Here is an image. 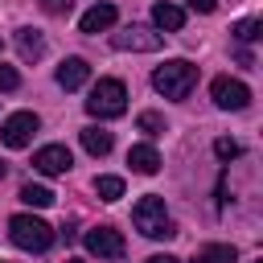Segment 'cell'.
Here are the masks:
<instances>
[{
  "mask_svg": "<svg viewBox=\"0 0 263 263\" xmlns=\"http://www.w3.org/2000/svg\"><path fill=\"white\" fill-rule=\"evenodd\" d=\"M86 111L95 119H119L127 111V86L119 78H99L90 86V99H86Z\"/></svg>",
  "mask_w": 263,
  "mask_h": 263,
  "instance_id": "1",
  "label": "cell"
},
{
  "mask_svg": "<svg viewBox=\"0 0 263 263\" xmlns=\"http://www.w3.org/2000/svg\"><path fill=\"white\" fill-rule=\"evenodd\" d=\"M193 82H197V66H189L185 58H173V62L156 66V74H152V86L164 99H185L193 90Z\"/></svg>",
  "mask_w": 263,
  "mask_h": 263,
  "instance_id": "2",
  "label": "cell"
},
{
  "mask_svg": "<svg viewBox=\"0 0 263 263\" xmlns=\"http://www.w3.org/2000/svg\"><path fill=\"white\" fill-rule=\"evenodd\" d=\"M132 222H136V230H140L144 238H173V234H177V226L168 222L164 201H160L156 193H148V197H140V201H136Z\"/></svg>",
  "mask_w": 263,
  "mask_h": 263,
  "instance_id": "3",
  "label": "cell"
},
{
  "mask_svg": "<svg viewBox=\"0 0 263 263\" xmlns=\"http://www.w3.org/2000/svg\"><path fill=\"white\" fill-rule=\"evenodd\" d=\"M8 238L21 247V251H49L53 247V226H45L41 218L33 214H16L8 222Z\"/></svg>",
  "mask_w": 263,
  "mask_h": 263,
  "instance_id": "4",
  "label": "cell"
},
{
  "mask_svg": "<svg viewBox=\"0 0 263 263\" xmlns=\"http://www.w3.org/2000/svg\"><path fill=\"white\" fill-rule=\"evenodd\" d=\"M37 127H41V119H37L33 111H16V115H8V119L0 123V140H4L8 148H25V144H33Z\"/></svg>",
  "mask_w": 263,
  "mask_h": 263,
  "instance_id": "5",
  "label": "cell"
},
{
  "mask_svg": "<svg viewBox=\"0 0 263 263\" xmlns=\"http://www.w3.org/2000/svg\"><path fill=\"white\" fill-rule=\"evenodd\" d=\"M160 33H152V29H144V25H127L123 33H111V45L115 49H132V53H152V49H160Z\"/></svg>",
  "mask_w": 263,
  "mask_h": 263,
  "instance_id": "6",
  "label": "cell"
},
{
  "mask_svg": "<svg viewBox=\"0 0 263 263\" xmlns=\"http://www.w3.org/2000/svg\"><path fill=\"white\" fill-rule=\"evenodd\" d=\"M86 251L99 255V259H123L127 242H123L119 230H111V226H95V230H86Z\"/></svg>",
  "mask_w": 263,
  "mask_h": 263,
  "instance_id": "7",
  "label": "cell"
},
{
  "mask_svg": "<svg viewBox=\"0 0 263 263\" xmlns=\"http://www.w3.org/2000/svg\"><path fill=\"white\" fill-rule=\"evenodd\" d=\"M210 95H214V103H218L222 111H242V107L251 103V90H247V82H238V78H214Z\"/></svg>",
  "mask_w": 263,
  "mask_h": 263,
  "instance_id": "8",
  "label": "cell"
},
{
  "mask_svg": "<svg viewBox=\"0 0 263 263\" xmlns=\"http://www.w3.org/2000/svg\"><path fill=\"white\" fill-rule=\"evenodd\" d=\"M70 148L66 144H45V148H37L33 152V168L37 173H45V177H62V173H70Z\"/></svg>",
  "mask_w": 263,
  "mask_h": 263,
  "instance_id": "9",
  "label": "cell"
},
{
  "mask_svg": "<svg viewBox=\"0 0 263 263\" xmlns=\"http://www.w3.org/2000/svg\"><path fill=\"white\" fill-rule=\"evenodd\" d=\"M86 78H90L86 58H66V62L58 66V86H62V90H78V86H86Z\"/></svg>",
  "mask_w": 263,
  "mask_h": 263,
  "instance_id": "10",
  "label": "cell"
},
{
  "mask_svg": "<svg viewBox=\"0 0 263 263\" xmlns=\"http://www.w3.org/2000/svg\"><path fill=\"white\" fill-rule=\"evenodd\" d=\"M115 21H119L115 4H95V8H86V12H82L78 29H82V33H103V29H111Z\"/></svg>",
  "mask_w": 263,
  "mask_h": 263,
  "instance_id": "11",
  "label": "cell"
},
{
  "mask_svg": "<svg viewBox=\"0 0 263 263\" xmlns=\"http://www.w3.org/2000/svg\"><path fill=\"white\" fill-rule=\"evenodd\" d=\"M16 53H21V62H37L45 53V37L37 29H16Z\"/></svg>",
  "mask_w": 263,
  "mask_h": 263,
  "instance_id": "12",
  "label": "cell"
},
{
  "mask_svg": "<svg viewBox=\"0 0 263 263\" xmlns=\"http://www.w3.org/2000/svg\"><path fill=\"white\" fill-rule=\"evenodd\" d=\"M127 164H132L136 173H144V177H152V173L160 168V156H156V148H152V144H136V148L127 152Z\"/></svg>",
  "mask_w": 263,
  "mask_h": 263,
  "instance_id": "13",
  "label": "cell"
},
{
  "mask_svg": "<svg viewBox=\"0 0 263 263\" xmlns=\"http://www.w3.org/2000/svg\"><path fill=\"white\" fill-rule=\"evenodd\" d=\"M152 21H156V29H168V33H177V29L185 25V8H177V4L160 0V4L152 8Z\"/></svg>",
  "mask_w": 263,
  "mask_h": 263,
  "instance_id": "14",
  "label": "cell"
},
{
  "mask_svg": "<svg viewBox=\"0 0 263 263\" xmlns=\"http://www.w3.org/2000/svg\"><path fill=\"white\" fill-rule=\"evenodd\" d=\"M82 148H86L90 156H107V152H111V132H103V127H82Z\"/></svg>",
  "mask_w": 263,
  "mask_h": 263,
  "instance_id": "15",
  "label": "cell"
},
{
  "mask_svg": "<svg viewBox=\"0 0 263 263\" xmlns=\"http://www.w3.org/2000/svg\"><path fill=\"white\" fill-rule=\"evenodd\" d=\"M21 201L25 205H37V210H45V205H53V189H45V185H21Z\"/></svg>",
  "mask_w": 263,
  "mask_h": 263,
  "instance_id": "16",
  "label": "cell"
},
{
  "mask_svg": "<svg viewBox=\"0 0 263 263\" xmlns=\"http://www.w3.org/2000/svg\"><path fill=\"white\" fill-rule=\"evenodd\" d=\"M193 263H234V247H222V242H210L197 251Z\"/></svg>",
  "mask_w": 263,
  "mask_h": 263,
  "instance_id": "17",
  "label": "cell"
},
{
  "mask_svg": "<svg viewBox=\"0 0 263 263\" xmlns=\"http://www.w3.org/2000/svg\"><path fill=\"white\" fill-rule=\"evenodd\" d=\"M95 193L103 201H119L123 197V177H95Z\"/></svg>",
  "mask_w": 263,
  "mask_h": 263,
  "instance_id": "18",
  "label": "cell"
},
{
  "mask_svg": "<svg viewBox=\"0 0 263 263\" xmlns=\"http://www.w3.org/2000/svg\"><path fill=\"white\" fill-rule=\"evenodd\" d=\"M234 37H238V41H259V37H263V21H255V16H251V21H238V25H234Z\"/></svg>",
  "mask_w": 263,
  "mask_h": 263,
  "instance_id": "19",
  "label": "cell"
},
{
  "mask_svg": "<svg viewBox=\"0 0 263 263\" xmlns=\"http://www.w3.org/2000/svg\"><path fill=\"white\" fill-rule=\"evenodd\" d=\"M140 132H148V136H160V132H164V119H160L156 111H144V115H140Z\"/></svg>",
  "mask_w": 263,
  "mask_h": 263,
  "instance_id": "20",
  "label": "cell"
},
{
  "mask_svg": "<svg viewBox=\"0 0 263 263\" xmlns=\"http://www.w3.org/2000/svg\"><path fill=\"white\" fill-rule=\"evenodd\" d=\"M21 86V74L12 66H0V90H16Z\"/></svg>",
  "mask_w": 263,
  "mask_h": 263,
  "instance_id": "21",
  "label": "cell"
},
{
  "mask_svg": "<svg viewBox=\"0 0 263 263\" xmlns=\"http://www.w3.org/2000/svg\"><path fill=\"white\" fill-rule=\"evenodd\" d=\"M214 152H218L222 160H234V156H238V144H234V140H218V144H214Z\"/></svg>",
  "mask_w": 263,
  "mask_h": 263,
  "instance_id": "22",
  "label": "cell"
},
{
  "mask_svg": "<svg viewBox=\"0 0 263 263\" xmlns=\"http://www.w3.org/2000/svg\"><path fill=\"white\" fill-rule=\"evenodd\" d=\"M70 4H74V0H41V8H45L49 16H62V12H70Z\"/></svg>",
  "mask_w": 263,
  "mask_h": 263,
  "instance_id": "23",
  "label": "cell"
},
{
  "mask_svg": "<svg viewBox=\"0 0 263 263\" xmlns=\"http://www.w3.org/2000/svg\"><path fill=\"white\" fill-rule=\"evenodd\" d=\"M185 4H189L193 12H214V8H218V0H185Z\"/></svg>",
  "mask_w": 263,
  "mask_h": 263,
  "instance_id": "24",
  "label": "cell"
},
{
  "mask_svg": "<svg viewBox=\"0 0 263 263\" xmlns=\"http://www.w3.org/2000/svg\"><path fill=\"white\" fill-rule=\"evenodd\" d=\"M144 263H177V259H173V255H148Z\"/></svg>",
  "mask_w": 263,
  "mask_h": 263,
  "instance_id": "25",
  "label": "cell"
},
{
  "mask_svg": "<svg viewBox=\"0 0 263 263\" xmlns=\"http://www.w3.org/2000/svg\"><path fill=\"white\" fill-rule=\"evenodd\" d=\"M4 173H8V168H4V160H0V177H4Z\"/></svg>",
  "mask_w": 263,
  "mask_h": 263,
  "instance_id": "26",
  "label": "cell"
},
{
  "mask_svg": "<svg viewBox=\"0 0 263 263\" xmlns=\"http://www.w3.org/2000/svg\"><path fill=\"white\" fill-rule=\"evenodd\" d=\"M70 263H78V259H70Z\"/></svg>",
  "mask_w": 263,
  "mask_h": 263,
  "instance_id": "27",
  "label": "cell"
},
{
  "mask_svg": "<svg viewBox=\"0 0 263 263\" xmlns=\"http://www.w3.org/2000/svg\"><path fill=\"white\" fill-rule=\"evenodd\" d=\"M259 263H263V259H259Z\"/></svg>",
  "mask_w": 263,
  "mask_h": 263,
  "instance_id": "28",
  "label": "cell"
}]
</instances>
